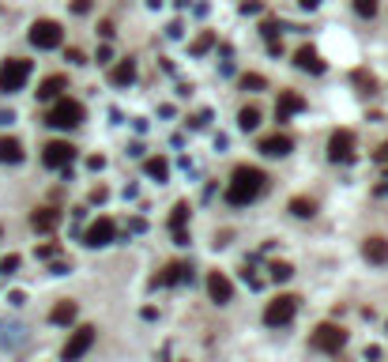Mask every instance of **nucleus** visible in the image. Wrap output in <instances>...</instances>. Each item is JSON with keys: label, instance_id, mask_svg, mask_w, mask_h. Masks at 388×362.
Listing matches in <instances>:
<instances>
[{"label": "nucleus", "instance_id": "1", "mask_svg": "<svg viewBox=\"0 0 388 362\" xmlns=\"http://www.w3.org/2000/svg\"><path fill=\"white\" fill-rule=\"evenodd\" d=\"M267 174L264 170H257V166H234V178H230V185H226V204L230 208H245V204H252L257 196H264L267 193Z\"/></svg>", "mask_w": 388, "mask_h": 362}, {"label": "nucleus", "instance_id": "33", "mask_svg": "<svg viewBox=\"0 0 388 362\" xmlns=\"http://www.w3.org/2000/svg\"><path fill=\"white\" fill-rule=\"evenodd\" d=\"M373 159H377V166L384 170V178H388V144H381V147H377V155H373Z\"/></svg>", "mask_w": 388, "mask_h": 362}, {"label": "nucleus", "instance_id": "3", "mask_svg": "<svg viewBox=\"0 0 388 362\" xmlns=\"http://www.w3.org/2000/svg\"><path fill=\"white\" fill-rule=\"evenodd\" d=\"M31 72H34V61L8 57L4 64H0V91H4V95H16V91H23L26 79H31Z\"/></svg>", "mask_w": 388, "mask_h": 362}, {"label": "nucleus", "instance_id": "6", "mask_svg": "<svg viewBox=\"0 0 388 362\" xmlns=\"http://www.w3.org/2000/svg\"><path fill=\"white\" fill-rule=\"evenodd\" d=\"M354 132L351 129H336V132H332V140H328V159H332V163H336V166H347V163H354Z\"/></svg>", "mask_w": 388, "mask_h": 362}, {"label": "nucleus", "instance_id": "7", "mask_svg": "<svg viewBox=\"0 0 388 362\" xmlns=\"http://www.w3.org/2000/svg\"><path fill=\"white\" fill-rule=\"evenodd\" d=\"M64 42V26L57 19H38L31 26V46L34 49H57Z\"/></svg>", "mask_w": 388, "mask_h": 362}, {"label": "nucleus", "instance_id": "9", "mask_svg": "<svg viewBox=\"0 0 388 362\" xmlns=\"http://www.w3.org/2000/svg\"><path fill=\"white\" fill-rule=\"evenodd\" d=\"M72 159H76V147L64 144V140H53V144L42 147V163H46L49 170H68Z\"/></svg>", "mask_w": 388, "mask_h": 362}, {"label": "nucleus", "instance_id": "21", "mask_svg": "<svg viewBox=\"0 0 388 362\" xmlns=\"http://www.w3.org/2000/svg\"><path fill=\"white\" fill-rule=\"evenodd\" d=\"M143 174L151 181H166L170 178V163H166L163 155H151V159H143Z\"/></svg>", "mask_w": 388, "mask_h": 362}, {"label": "nucleus", "instance_id": "28", "mask_svg": "<svg viewBox=\"0 0 388 362\" xmlns=\"http://www.w3.org/2000/svg\"><path fill=\"white\" fill-rule=\"evenodd\" d=\"M267 272H272V279H275V283H287V279L294 276V268H290L287 261H275L272 268H267Z\"/></svg>", "mask_w": 388, "mask_h": 362}, {"label": "nucleus", "instance_id": "29", "mask_svg": "<svg viewBox=\"0 0 388 362\" xmlns=\"http://www.w3.org/2000/svg\"><path fill=\"white\" fill-rule=\"evenodd\" d=\"M351 8H354L362 19H373V16H377V0H351Z\"/></svg>", "mask_w": 388, "mask_h": 362}, {"label": "nucleus", "instance_id": "25", "mask_svg": "<svg viewBox=\"0 0 388 362\" xmlns=\"http://www.w3.org/2000/svg\"><path fill=\"white\" fill-rule=\"evenodd\" d=\"M260 110H257V106H245V110L242 114H238V125H242V132H257L260 129Z\"/></svg>", "mask_w": 388, "mask_h": 362}, {"label": "nucleus", "instance_id": "10", "mask_svg": "<svg viewBox=\"0 0 388 362\" xmlns=\"http://www.w3.org/2000/svg\"><path fill=\"white\" fill-rule=\"evenodd\" d=\"M113 238H117V223L102 216V219H95V223H91L87 231H83V246H91V249H102V246H110Z\"/></svg>", "mask_w": 388, "mask_h": 362}, {"label": "nucleus", "instance_id": "23", "mask_svg": "<svg viewBox=\"0 0 388 362\" xmlns=\"http://www.w3.org/2000/svg\"><path fill=\"white\" fill-rule=\"evenodd\" d=\"M287 211H290V216H298V219H310L313 211H317V200H310V196H294L290 204H287Z\"/></svg>", "mask_w": 388, "mask_h": 362}, {"label": "nucleus", "instance_id": "40", "mask_svg": "<svg viewBox=\"0 0 388 362\" xmlns=\"http://www.w3.org/2000/svg\"><path fill=\"white\" fill-rule=\"evenodd\" d=\"M87 166H91V170H102V166H106V159H102V155H91V159H87Z\"/></svg>", "mask_w": 388, "mask_h": 362}, {"label": "nucleus", "instance_id": "31", "mask_svg": "<svg viewBox=\"0 0 388 362\" xmlns=\"http://www.w3.org/2000/svg\"><path fill=\"white\" fill-rule=\"evenodd\" d=\"M19 264H23V261L16 257V253H8V257H4V261H0V272H4V276H11V272H16V268H19Z\"/></svg>", "mask_w": 388, "mask_h": 362}, {"label": "nucleus", "instance_id": "18", "mask_svg": "<svg viewBox=\"0 0 388 362\" xmlns=\"http://www.w3.org/2000/svg\"><path fill=\"white\" fill-rule=\"evenodd\" d=\"M76 317H79V306H76L72 298H64V302H57V306L49 310V321H53V325H72Z\"/></svg>", "mask_w": 388, "mask_h": 362}, {"label": "nucleus", "instance_id": "42", "mask_svg": "<svg viewBox=\"0 0 388 362\" xmlns=\"http://www.w3.org/2000/svg\"><path fill=\"white\" fill-rule=\"evenodd\" d=\"M106 196H110V193H106V189H102V185H98V189H95V193H91V200H95V204H102V200H106Z\"/></svg>", "mask_w": 388, "mask_h": 362}, {"label": "nucleus", "instance_id": "11", "mask_svg": "<svg viewBox=\"0 0 388 362\" xmlns=\"http://www.w3.org/2000/svg\"><path fill=\"white\" fill-rule=\"evenodd\" d=\"M204 287H208V294H211V302L215 306H230L234 302V283L226 279V272H208Z\"/></svg>", "mask_w": 388, "mask_h": 362}, {"label": "nucleus", "instance_id": "8", "mask_svg": "<svg viewBox=\"0 0 388 362\" xmlns=\"http://www.w3.org/2000/svg\"><path fill=\"white\" fill-rule=\"evenodd\" d=\"M91 343H95V325H83V328H76L72 336H68V343H64V351H61V358L64 362H79L87 351H91Z\"/></svg>", "mask_w": 388, "mask_h": 362}, {"label": "nucleus", "instance_id": "24", "mask_svg": "<svg viewBox=\"0 0 388 362\" xmlns=\"http://www.w3.org/2000/svg\"><path fill=\"white\" fill-rule=\"evenodd\" d=\"M260 34H264V42H267V53L279 57V53H283V46H279V23H260Z\"/></svg>", "mask_w": 388, "mask_h": 362}, {"label": "nucleus", "instance_id": "5", "mask_svg": "<svg viewBox=\"0 0 388 362\" xmlns=\"http://www.w3.org/2000/svg\"><path fill=\"white\" fill-rule=\"evenodd\" d=\"M313 347L325 355H340L347 347V328L343 325H332V321H325V325L313 328Z\"/></svg>", "mask_w": 388, "mask_h": 362}, {"label": "nucleus", "instance_id": "26", "mask_svg": "<svg viewBox=\"0 0 388 362\" xmlns=\"http://www.w3.org/2000/svg\"><path fill=\"white\" fill-rule=\"evenodd\" d=\"M189 200H178V204H173V211H170V231H181L185 223H189Z\"/></svg>", "mask_w": 388, "mask_h": 362}, {"label": "nucleus", "instance_id": "43", "mask_svg": "<svg viewBox=\"0 0 388 362\" xmlns=\"http://www.w3.org/2000/svg\"><path fill=\"white\" fill-rule=\"evenodd\" d=\"M298 4H302L305 11H313V8H320V0H298Z\"/></svg>", "mask_w": 388, "mask_h": 362}, {"label": "nucleus", "instance_id": "2", "mask_svg": "<svg viewBox=\"0 0 388 362\" xmlns=\"http://www.w3.org/2000/svg\"><path fill=\"white\" fill-rule=\"evenodd\" d=\"M87 121V114H83V102H76V99H57L49 106V114H46V125L49 129H79Z\"/></svg>", "mask_w": 388, "mask_h": 362}, {"label": "nucleus", "instance_id": "35", "mask_svg": "<svg viewBox=\"0 0 388 362\" xmlns=\"http://www.w3.org/2000/svg\"><path fill=\"white\" fill-rule=\"evenodd\" d=\"M242 11H245V16H257V11H264V4H260V0H245Z\"/></svg>", "mask_w": 388, "mask_h": 362}, {"label": "nucleus", "instance_id": "37", "mask_svg": "<svg viewBox=\"0 0 388 362\" xmlns=\"http://www.w3.org/2000/svg\"><path fill=\"white\" fill-rule=\"evenodd\" d=\"M98 34H102V38H113V19H102V23H98Z\"/></svg>", "mask_w": 388, "mask_h": 362}, {"label": "nucleus", "instance_id": "39", "mask_svg": "<svg viewBox=\"0 0 388 362\" xmlns=\"http://www.w3.org/2000/svg\"><path fill=\"white\" fill-rule=\"evenodd\" d=\"M64 57H68L72 64H83V53H79V49H64Z\"/></svg>", "mask_w": 388, "mask_h": 362}, {"label": "nucleus", "instance_id": "19", "mask_svg": "<svg viewBox=\"0 0 388 362\" xmlns=\"http://www.w3.org/2000/svg\"><path fill=\"white\" fill-rule=\"evenodd\" d=\"M0 163H8V166L23 163V144L16 136H0Z\"/></svg>", "mask_w": 388, "mask_h": 362}, {"label": "nucleus", "instance_id": "36", "mask_svg": "<svg viewBox=\"0 0 388 362\" xmlns=\"http://www.w3.org/2000/svg\"><path fill=\"white\" fill-rule=\"evenodd\" d=\"M170 234H173V241H178V246H189V241H193V238H189V231H185V226H181V231H170Z\"/></svg>", "mask_w": 388, "mask_h": 362}, {"label": "nucleus", "instance_id": "27", "mask_svg": "<svg viewBox=\"0 0 388 362\" xmlns=\"http://www.w3.org/2000/svg\"><path fill=\"white\" fill-rule=\"evenodd\" d=\"M208 49H215V34H211V31H204V34H200L196 42L189 46V53H193V57H204Z\"/></svg>", "mask_w": 388, "mask_h": 362}, {"label": "nucleus", "instance_id": "14", "mask_svg": "<svg viewBox=\"0 0 388 362\" xmlns=\"http://www.w3.org/2000/svg\"><path fill=\"white\" fill-rule=\"evenodd\" d=\"M64 87H68V79H64V76H46L42 84H38L34 95H38V102H57Z\"/></svg>", "mask_w": 388, "mask_h": 362}, {"label": "nucleus", "instance_id": "13", "mask_svg": "<svg viewBox=\"0 0 388 362\" xmlns=\"http://www.w3.org/2000/svg\"><path fill=\"white\" fill-rule=\"evenodd\" d=\"M260 151L272 155V159H283V155L294 151V140L287 136V132H275V136H264V140H260Z\"/></svg>", "mask_w": 388, "mask_h": 362}, {"label": "nucleus", "instance_id": "22", "mask_svg": "<svg viewBox=\"0 0 388 362\" xmlns=\"http://www.w3.org/2000/svg\"><path fill=\"white\" fill-rule=\"evenodd\" d=\"M189 272H193L189 264H166V268H163V276H158V283H163V287L185 283V279H189Z\"/></svg>", "mask_w": 388, "mask_h": 362}, {"label": "nucleus", "instance_id": "30", "mask_svg": "<svg viewBox=\"0 0 388 362\" xmlns=\"http://www.w3.org/2000/svg\"><path fill=\"white\" fill-rule=\"evenodd\" d=\"M267 84H264V76H257V72H249V76H242V91H249V95H257V91H264Z\"/></svg>", "mask_w": 388, "mask_h": 362}, {"label": "nucleus", "instance_id": "20", "mask_svg": "<svg viewBox=\"0 0 388 362\" xmlns=\"http://www.w3.org/2000/svg\"><path fill=\"white\" fill-rule=\"evenodd\" d=\"M110 79H113V87H128L136 79V61H117L110 69Z\"/></svg>", "mask_w": 388, "mask_h": 362}, {"label": "nucleus", "instance_id": "4", "mask_svg": "<svg viewBox=\"0 0 388 362\" xmlns=\"http://www.w3.org/2000/svg\"><path fill=\"white\" fill-rule=\"evenodd\" d=\"M294 313H298V298H294V294H275V298L264 306V325L267 328H283V325L294 321Z\"/></svg>", "mask_w": 388, "mask_h": 362}, {"label": "nucleus", "instance_id": "16", "mask_svg": "<svg viewBox=\"0 0 388 362\" xmlns=\"http://www.w3.org/2000/svg\"><path fill=\"white\" fill-rule=\"evenodd\" d=\"M362 253H366L369 264H388V238H381V234L366 238L362 241Z\"/></svg>", "mask_w": 388, "mask_h": 362}, {"label": "nucleus", "instance_id": "17", "mask_svg": "<svg viewBox=\"0 0 388 362\" xmlns=\"http://www.w3.org/2000/svg\"><path fill=\"white\" fill-rule=\"evenodd\" d=\"M57 223H61V211L57 208H38L34 216H31V226L38 234H49V231H57Z\"/></svg>", "mask_w": 388, "mask_h": 362}, {"label": "nucleus", "instance_id": "41", "mask_svg": "<svg viewBox=\"0 0 388 362\" xmlns=\"http://www.w3.org/2000/svg\"><path fill=\"white\" fill-rule=\"evenodd\" d=\"M8 302H11V306H23V302H26V294H23V291H11V294H8Z\"/></svg>", "mask_w": 388, "mask_h": 362}, {"label": "nucleus", "instance_id": "32", "mask_svg": "<svg viewBox=\"0 0 388 362\" xmlns=\"http://www.w3.org/2000/svg\"><path fill=\"white\" fill-rule=\"evenodd\" d=\"M57 253H61V246H57V241H53V246H49V241H46V246H38V257H42V261H53Z\"/></svg>", "mask_w": 388, "mask_h": 362}, {"label": "nucleus", "instance_id": "12", "mask_svg": "<svg viewBox=\"0 0 388 362\" xmlns=\"http://www.w3.org/2000/svg\"><path fill=\"white\" fill-rule=\"evenodd\" d=\"M294 69H302V72H310V76H325L328 64L320 61V53L313 46H302V49H294Z\"/></svg>", "mask_w": 388, "mask_h": 362}, {"label": "nucleus", "instance_id": "15", "mask_svg": "<svg viewBox=\"0 0 388 362\" xmlns=\"http://www.w3.org/2000/svg\"><path fill=\"white\" fill-rule=\"evenodd\" d=\"M302 110H305V99L294 95V91H283V95H279V106H275V117L279 121H290L294 114H302Z\"/></svg>", "mask_w": 388, "mask_h": 362}, {"label": "nucleus", "instance_id": "34", "mask_svg": "<svg viewBox=\"0 0 388 362\" xmlns=\"http://www.w3.org/2000/svg\"><path fill=\"white\" fill-rule=\"evenodd\" d=\"M91 4H95V0H68V8L76 11V16H83V11H91Z\"/></svg>", "mask_w": 388, "mask_h": 362}, {"label": "nucleus", "instance_id": "38", "mask_svg": "<svg viewBox=\"0 0 388 362\" xmlns=\"http://www.w3.org/2000/svg\"><path fill=\"white\" fill-rule=\"evenodd\" d=\"M98 61L110 64V61H113V49H110V46H98Z\"/></svg>", "mask_w": 388, "mask_h": 362}, {"label": "nucleus", "instance_id": "44", "mask_svg": "<svg viewBox=\"0 0 388 362\" xmlns=\"http://www.w3.org/2000/svg\"><path fill=\"white\" fill-rule=\"evenodd\" d=\"M173 4H185V0H173Z\"/></svg>", "mask_w": 388, "mask_h": 362}]
</instances>
